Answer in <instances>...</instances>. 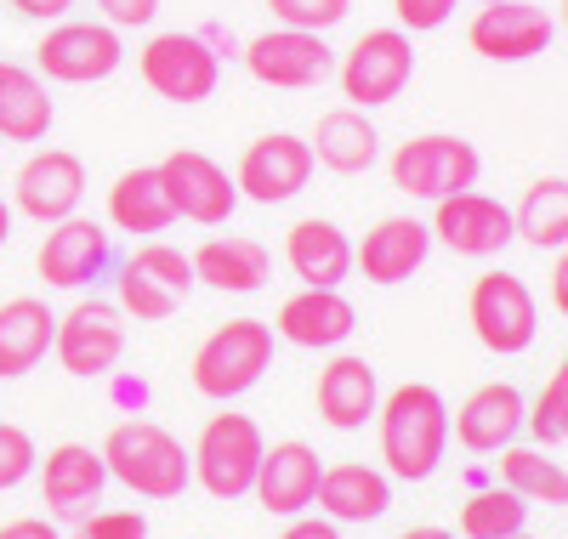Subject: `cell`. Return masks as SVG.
Segmentation results:
<instances>
[{"label":"cell","instance_id":"obj_1","mask_svg":"<svg viewBox=\"0 0 568 539\" xmlns=\"http://www.w3.org/2000/svg\"><path fill=\"white\" fill-rule=\"evenodd\" d=\"M375 420H382V460L398 482H426L438 471L449 449V404L438 386H426V380L393 386L382 409H375Z\"/></svg>","mask_w":568,"mask_h":539},{"label":"cell","instance_id":"obj_2","mask_svg":"<svg viewBox=\"0 0 568 539\" xmlns=\"http://www.w3.org/2000/svg\"><path fill=\"white\" fill-rule=\"evenodd\" d=\"M98 455H103L109 477L125 482L131 495H142V500H176L182 488L194 482V460H187V449L160 420H142V415L120 420Z\"/></svg>","mask_w":568,"mask_h":539},{"label":"cell","instance_id":"obj_3","mask_svg":"<svg viewBox=\"0 0 568 539\" xmlns=\"http://www.w3.org/2000/svg\"><path fill=\"white\" fill-rule=\"evenodd\" d=\"M273 364V324L262 318H227L216 324L205 340H200V353H194V386L205 391V398L216 404H233V398H245V391L267 375Z\"/></svg>","mask_w":568,"mask_h":539},{"label":"cell","instance_id":"obj_4","mask_svg":"<svg viewBox=\"0 0 568 539\" xmlns=\"http://www.w3.org/2000/svg\"><path fill=\"white\" fill-rule=\"evenodd\" d=\"M478 149H471L466 136H449V131H426V136H409L393 149L387 160V176L398 193H409V200H449V193L460 187H478Z\"/></svg>","mask_w":568,"mask_h":539},{"label":"cell","instance_id":"obj_5","mask_svg":"<svg viewBox=\"0 0 568 539\" xmlns=\"http://www.w3.org/2000/svg\"><path fill=\"white\" fill-rule=\"evenodd\" d=\"M267 444H262V426L251 415H211L200 444L187 449V460H194V477L211 500H245L251 482H256V466H262Z\"/></svg>","mask_w":568,"mask_h":539},{"label":"cell","instance_id":"obj_6","mask_svg":"<svg viewBox=\"0 0 568 539\" xmlns=\"http://www.w3.org/2000/svg\"><path fill=\"white\" fill-rule=\"evenodd\" d=\"M409 74H415V45H409L404 29H369V34H358L342 52V63H336L342 96L353 109H364V114L387 109L393 96L409 85Z\"/></svg>","mask_w":568,"mask_h":539},{"label":"cell","instance_id":"obj_7","mask_svg":"<svg viewBox=\"0 0 568 539\" xmlns=\"http://www.w3.org/2000/svg\"><path fill=\"white\" fill-rule=\"evenodd\" d=\"M466 318H471V335H478L489 353H500V358L529 353L535 335H540V307L529 296V284L517 273H506V267H495V273H484L478 284H471Z\"/></svg>","mask_w":568,"mask_h":539},{"label":"cell","instance_id":"obj_8","mask_svg":"<svg viewBox=\"0 0 568 539\" xmlns=\"http://www.w3.org/2000/svg\"><path fill=\"white\" fill-rule=\"evenodd\" d=\"M125 63V40L114 23H52L34 45V74L58 85H98Z\"/></svg>","mask_w":568,"mask_h":539},{"label":"cell","instance_id":"obj_9","mask_svg":"<svg viewBox=\"0 0 568 539\" xmlns=\"http://www.w3.org/2000/svg\"><path fill=\"white\" fill-rule=\"evenodd\" d=\"M136 74L142 85H149L154 96H165V103H205V96L216 91L222 80V63H216V45L205 34H154L149 45L136 52Z\"/></svg>","mask_w":568,"mask_h":539},{"label":"cell","instance_id":"obj_10","mask_svg":"<svg viewBox=\"0 0 568 539\" xmlns=\"http://www.w3.org/2000/svg\"><path fill=\"white\" fill-rule=\"evenodd\" d=\"M52 353L69 375L80 380H98L120 364L125 353V313L120 302H103V296H85L74 302L63 318H58V335H52Z\"/></svg>","mask_w":568,"mask_h":539},{"label":"cell","instance_id":"obj_11","mask_svg":"<svg viewBox=\"0 0 568 539\" xmlns=\"http://www.w3.org/2000/svg\"><path fill=\"white\" fill-rule=\"evenodd\" d=\"M240 58H245L251 80H256V85H273V91H307V85H318V80L336 74V52L324 45V34H313V29H284V23L262 29Z\"/></svg>","mask_w":568,"mask_h":539},{"label":"cell","instance_id":"obj_12","mask_svg":"<svg viewBox=\"0 0 568 539\" xmlns=\"http://www.w3.org/2000/svg\"><path fill=\"white\" fill-rule=\"evenodd\" d=\"M160 182L171 193V211L176 222H200V227H222L233 211H240V187H233V176L200 154V149H171L160 160Z\"/></svg>","mask_w":568,"mask_h":539},{"label":"cell","instance_id":"obj_13","mask_svg":"<svg viewBox=\"0 0 568 539\" xmlns=\"http://www.w3.org/2000/svg\"><path fill=\"white\" fill-rule=\"evenodd\" d=\"M80 200H85V160L69 149H34L12 176V211H23L40 227L74 216Z\"/></svg>","mask_w":568,"mask_h":539},{"label":"cell","instance_id":"obj_14","mask_svg":"<svg viewBox=\"0 0 568 539\" xmlns=\"http://www.w3.org/2000/svg\"><path fill=\"white\" fill-rule=\"evenodd\" d=\"M426 227H433V238L444 244V251L471 256V262L500 256L506 244L517 238L511 211H506L500 200H489V193H478V187H460V193H449V200H438Z\"/></svg>","mask_w":568,"mask_h":539},{"label":"cell","instance_id":"obj_15","mask_svg":"<svg viewBox=\"0 0 568 539\" xmlns=\"http://www.w3.org/2000/svg\"><path fill=\"white\" fill-rule=\"evenodd\" d=\"M307 182H313V149L291 131L256 136L240 154V171H233V187H240V200H251V205H284V200H296Z\"/></svg>","mask_w":568,"mask_h":539},{"label":"cell","instance_id":"obj_16","mask_svg":"<svg viewBox=\"0 0 568 539\" xmlns=\"http://www.w3.org/2000/svg\"><path fill=\"white\" fill-rule=\"evenodd\" d=\"M109 256H114V233L103 222H91V216L74 211V216L45 227L34 267H40V278L52 289H85L91 278H103Z\"/></svg>","mask_w":568,"mask_h":539},{"label":"cell","instance_id":"obj_17","mask_svg":"<svg viewBox=\"0 0 568 539\" xmlns=\"http://www.w3.org/2000/svg\"><path fill=\"white\" fill-rule=\"evenodd\" d=\"M551 34H557L551 12L529 7V0H495V7H478V18H471V29H466L471 52L489 58V63H529L551 45Z\"/></svg>","mask_w":568,"mask_h":539},{"label":"cell","instance_id":"obj_18","mask_svg":"<svg viewBox=\"0 0 568 539\" xmlns=\"http://www.w3.org/2000/svg\"><path fill=\"white\" fill-rule=\"evenodd\" d=\"M524 420H529L524 391H517L511 380H489L455 409V437H460V449H471V455H500L506 444H517Z\"/></svg>","mask_w":568,"mask_h":539},{"label":"cell","instance_id":"obj_19","mask_svg":"<svg viewBox=\"0 0 568 539\" xmlns=\"http://www.w3.org/2000/svg\"><path fill=\"white\" fill-rule=\"evenodd\" d=\"M291 347H307V353H336L342 340L358 329V313L342 289H313L302 284L291 302L278 307V324H273Z\"/></svg>","mask_w":568,"mask_h":539},{"label":"cell","instance_id":"obj_20","mask_svg":"<svg viewBox=\"0 0 568 539\" xmlns=\"http://www.w3.org/2000/svg\"><path fill=\"white\" fill-rule=\"evenodd\" d=\"M426 251H433V227L415 222V216H382L364 244H353V267L369 284H404L409 273H420Z\"/></svg>","mask_w":568,"mask_h":539},{"label":"cell","instance_id":"obj_21","mask_svg":"<svg viewBox=\"0 0 568 539\" xmlns=\"http://www.w3.org/2000/svg\"><path fill=\"white\" fill-rule=\"evenodd\" d=\"M103 482H109V466L91 444H58L40 460V500L58 517H85L103 500Z\"/></svg>","mask_w":568,"mask_h":539},{"label":"cell","instance_id":"obj_22","mask_svg":"<svg viewBox=\"0 0 568 539\" xmlns=\"http://www.w3.org/2000/svg\"><path fill=\"white\" fill-rule=\"evenodd\" d=\"M318 477H324L318 455L291 437V444H273V449L262 455L251 495H256L273 517H302V511L318 500Z\"/></svg>","mask_w":568,"mask_h":539},{"label":"cell","instance_id":"obj_23","mask_svg":"<svg viewBox=\"0 0 568 539\" xmlns=\"http://www.w3.org/2000/svg\"><path fill=\"white\" fill-rule=\"evenodd\" d=\"M307 149H313V165L336 171V176H358V171H369L375 160H382V131H375V120L364 109L342 103V109L318 114Z\"/></svg>","mask_w":568,"mask_h":539},{"label":"cell","instance_id":"obj_24","mask_svg":"<svg viewBox=\"0 0 568 539\" xmlns=\"http://www.w3.org/2000/svg\"><path fill=\"white\" fill-rule=\"evenodd\" d=\"M318 420L336 426V431H358L364 420H375V409H382V380H375V369L353 353H336L324 369H318Z\"/></svg>","mask_w":568,"mask_h":539},{"label":"cell","instance_id":"obj_25","mask_svg":"<svg viewBox=\"0 0 568 539\" xmlns=\"http://www.w3.org/2000/svg\"><path fill=\"white\" fill-rule=\"evenodd\" d=\"M284 262H291V273L313 289H342L347 273H353V238L324 216H302L284 233Z\"/></svg>","mask_w":568,"mask_h":539},{"label":"cell","instance_id":"obj_26","mask_svg":"<svg viewBox=\"0 0 568 539\" xmlns=\"http://www.w3.org/2000/svg\"><path fill=\"white\" fill-rule=\"evenodd\" d=\"M187 262H194V278L211 284V289H222V296H251V289H262L267 273H273L267 244L262 238H245V233H216Z\"/></svg>","mask_w":568,"mask_h":539},{"label":"cell","instance_id":"obj_27","mask_svg":"<svg viewBox=\"0 0 568 539\" xmlns=\"http://www.w3.org/2000/svg\"><path fill=\"white\" fill-rule=\"evenodd\" d=\"M313 506L329 522H375V517H387V506H393V482H387V471H375V466L342 460V466H324Z\"/></svg>","mask_w":568,"mask_h":539},{"label":"cell","instance_id":"obj_28","mask_svg":"<svg viewBox=\"0 0 568 539\" xmlns=\"http://www.w3.org/2000/svg\"><path fill=\"white\" fill-rule=\"evenodd\" d=\"M52 335H58V313L40 296L0 302V380L29 375L45 353H52Z\"/></svg>","mask_w":568,"mask_h":539},{"label":"cell","instance_id":"obj_29","mask_svg":"<svg viewBox=\"0 0 568 539\" xmlns=\"http://www.w3.org/2000/svg\"><path fill=\"white\" fill-rule=\"evenodd\" d=\"M171 222H176V211H171V193L160 182V165H131L114 176V187H109V227L114 233L154 238Z\"/></svg>","mask_w":568,"mask_h":539},{"label":"cell","instance_id":"obj_30","mask_svg":"<svg viewBox=\"0 0 568 539\" xmlns=\"http://www.w3.org/2000/svg\"><path fill=\"white\" fill-rule=\"evenodd\" d=\"M58 109L45 96V80L29 63L0 58V142H45Z\"/></svg>","mask_w":568,"mask_h":539},{"label":"cell","instance_id":"obj_31","mask_svg":"<svg viewBox=\"0 0 568 539\" xmlns=\"http://www.w3.org/2000/svg\"><path fill=\"white\" fill-rule=\"evenodd\" d=\"M511 227L535 251H568V182L562 176H540L524 187V200L511 211Z\"/></svg>","mask_w":568,"mask_h":539},{"label":"cell","instance_id":"obj_32","mask_svg":"<svg viewBox=\"0 0 568 539\" xmlns=\"http://www.w3.org/2000/svg\"><path fill=\"white\" fill-rule=\"evenodd\" d=\"M500 477H506V488H511L517 500L568 506V471H562L551 455H540V449H517V444H506V449H500Z\"/></svg>","mask_w":568,"mask_h":539},{"label":"cell","instance_id":"obj_33","mask_svg":"<svg viewBox=\"0 0 568 539\" xmlns=\"http://www.w3.org/2000/svg\"><path fill=\"white\" fill-rule=\"evenodd\" d=\"M524 522H529V500H517L511 488H478L460 506L466 539H511V533H524Z\"/></svg>","mask_w":568,"mask_h":539},{"label":"cell","instance_id":"obj_34","mask_svg":"<svg viewBox=\"0 0 568 539\" xmlns=\"http://www.w3.org/2000/svg\"><path fill=\"white\" fill-rule=\"evenodd\" d=\"M114 284H120V313L136 318V324H165V318L176 313V302H182V296H171L165 284H154L136 262H125Z\"/></svg>","mask_w":568,"mask_h":539},{"label":"cell","instance_id":"obj_35","mask_svg":"<svg viewBox=\"0 0 568 539\" xmlns=\"http://www.w3.org/2000/svg\"><path fill=\"white\" fill-rule=\"evenodd\" d=\"M131 262H136L142 273H149L154 284H165L171 296H187V289L200 284V278H194V262H187V256L176 251V244H160V238H142L136 251H131Z\"/></svg>","mask_w":568,"mask_h":539},{"label":"cell","instance_id":"obj_36","mask_svg":"<svg viewBox=\"0 0 568 539\" xmlns=\"http://www.w3.org/2000/svg\"><path fill=\"white\" fill-rule=\"evenodd\" d=\"M267 12H273V23H284V29H313V34H324V29H336V23L353 12V0H267Z\"/></svg>","mask_w":568,"mask_h":539},{"label":"cell","instance_id":"obj_37","mask_svg":"<svg viewBox=\"0 0 568 539\" xmlns=\"http://www.w3.org/2000/svg\"><path fill=\"white\" fill-rule=\"evenodd\" d=\"M540 444H568V391L557 380L540 386V398L529 404V420H524Z\"/></svg>","mask_w":568,"mask_h":539},{"label":"cell","instance_id":"obj_38","mask_svg":"<svg viewBox=\"0 0 568 539\" xmlns=\"http://www.w3.org/2000/svg\"><path fill=\"white\" fill-rule=\"evenodd\" d=\"M34 437L12 420H0V488H18L29 471H34Z\"/></svg>","mask_w":568,"mask_h":539},{"label":"cell","instance_id":"obj_39","mask_svg":"<svg viewBox=\"0 0 568 539\" xmlns=\"http://www.w3.org/2000/svg\"><path fill=\"white\" fill-rule=\"evenodd\" d=\"M74 539H149V517L142 511H91V517H80Z\"/></svg>","mask_w":568,"mask_h":539},{"label":"cell","instance_id":"obj_40","mask_svg":"<svg viewBox=\"0 0 568 539\" xmlns=\"http://www.w3.org/2000/svg\"><path fill=\"white\" fill-rule=\"evenodd\" d=\"M393 12L404 34H433L455 18V0H393Z\"/></svg>","mask_w":568,"mask_h":539},{"label":"cell","instance_id":"obj_41","mask_svg":"<svg viewBox=\"0 0 568 539\" xmlns=\"http://www.w3.org/2000/svg\"><path fill=\"white\" fill-rule=\"evenodd\" d=\"M91 7H98L103 23H114V29H149L160 0H91Z\"/></svg>","mask_w":568,"mask_h":539},{"label":"cell","instance_id":"obj_42","mask_svg":"<svg viewBox=\"0 0 568 539\" xmlns=\"http://www.w3.org/2000/svg\"><path fill=\"white\" fill-rule=\"evenodd\" d=\"M18 18H34V23H63L74 12V0H12Z\"/></svg>","mask_w":568,"mask_h":539},{"label":"cell","instance_id":"obj_43","mask_svg":"<svg viewBox=\"0 0 568 539\" xmlns=\"http://www.w3.org/2000/svg\"><path fill=\"white\" fill-rule=\"evenodd\" d=\"M278 539H342V528L329 522V517H324V522H318V517H296V522L284 528Z\"/></svg>","mask_w":568,"mask_h":539},{"label":"cell","instance_id":"obj_44","mask_svg":"<svg viewBox=\"0 0 568 539\" xmlns=\"http://www.w3.org/2000/svg\"><path fill=\"white\" fill-rule=\"evenodd\" d=\"M0 539H58V528L45 522V517H18V522L0 528Z\"/></svg>","mask_w":568,"mask_h":539},{"label":"cell","instance_id":"obj_45","mask_svg":"<svg viewBox=\"0 0 568 539\" xmlns=\"http://www.w3.org/2000/svg\"><path fill=\"white\" fill-rule=\"evenodd\" d=\"M551 307L568 318V251L557 256V267H551Z\"/></svg>","mask_w":568,"mask_h":539},{"label":"cell","instance_id":"obj_46","mask_svg":"<svg viewBox=\"0 0 568 539\" xmlns=\"http://www.w3.org/2000/svg\"><path fill=\"white\" fill-rule=\"evenodd\" d=\"M398 539H455L449 528H433V522H420V528H404Z\"/></svg>","mask_w":568,"mask_h":539},{"label":"cell","instance_id":"obj_47","mask_svg":"<svg viewBox=\"0 0 568 539\" xmlns=\"http://www.w3.org/2000/svg\"><path fill=\"white\" fill-rule=\"evenodd\" d=\"M7 238H12V205L0 200V244H7Z\"/></svg>","mask_w":568,"mask_h":539},{"label":"cell","instance_id":"obj_48","mask_svg":"<svg viewBox=\"0 0 568 539\" xmlns=\"http://www.w3.org/2000/svg\"><path fill=\"white\" fill-rule=\"evenodd\" d=\"M551 380H557V386L568 391V353H562V364H557V375H551Z\"/></svg>","mask_w":568,"mask_h":539},{"label":"cell","instance_id":"obj_49","mask_svg":"<svg viewBox=\"0 0 568 539\" xmlns=\"http://www.w3.org/2000/svg\"><path fill=\"white\" fill-rule=\"evenodd\" d=\"M562 29H568V0H562Z\"/></svg>","mask_w":568,"mask_h":539},{"label":"cell","instance_id":"obj_50","mask_svg":"<svg viewBox=\"0 0 568 539\" xmlns=\"http://www.w3.org/2000/svg\"><path fill=\"white\" fill-rule=\"evenodd\" d=\"M478 7H495V0H478Z\"/></svg>","mask_w":568,"mask_h":539},{"label":"cell","instance_id":"obj_51","mask_svg":"<svg viewBox=\"0 0 568 539\" xmlns=\"http://www.w3.org/2000/svg\"><path fill=\"white\" fill-rule=\"evenodd\" d=\"M511 539H529V533H511Z\"/></svg>","mask_w":568,"mask_h":539}]
</instances>
